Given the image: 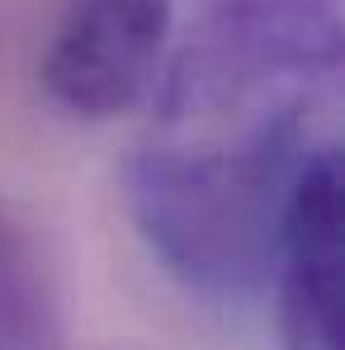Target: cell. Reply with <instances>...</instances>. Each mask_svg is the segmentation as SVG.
<instances>
[{
	"label": "cell",
	"instance_id": "cell-1",
	"mask_svg": "<svg viewBox=\"0 0 345 350\" xmlns=\"http://www.w3.org/2000/svg\"><path fill=\"white\" fill-rule=\"evenodd\" d=\"M341 76L331 0H218L175 53L123 166L128 213L184 289L246 298L275 265L312 114Z\"/></svg>",
	"mask_w": 345,
	"mask_h": 350
},
{
	"label": "cell",
	"instance_id": "cell-2",
	"mask_svg": "<svg viewBox=\"0 0 345 350\" xmlns=\"http://www.w3.org/2000/svg\"><path fill=\"white\" fill-rule=\"evenodd\" d=\"M166 33L171 0H71L43 57V85L81 118L123 114L147 95Z\"/></svg>",
	"mask_w": 345,
	"mask_h": 350
},
{
	"label": "cell",
	"instance_id": "cell-3",
	"mask_svg": "<svg viewBox=\"0 0 345 350\" xmlns=\"http://www.w3.org/2000/svg\"><path fill=\"white\" fill-rule=\"evenodd\" d=\"M284 350H345L341 157L322 142L293 175L275 237Z\"/></svg>",
	"mask_w": 345,
	"mask_h": 350
},
{
	"label": "cell",
	"instance_id": "cell-4",
	"mask_svg": "<svg viewBox=\"0 0 345 350\" xmlns=\"http://www.w3.org/2000/svg\"><path fill=\"white\" fill-rule=\"evenodd\" d=\"M0 336L57 346V293L33 232L0 204Z\"/></svg>",
	"mask_w": 345,
	"mask_h": 350
},
{
	"label": "cell",
	"instance_id": "cell-5",
	"mask_svg": "<svg viewBox=\"0 0 345 350\" xmlns=\"http://www.w3.org/2000/svg\"><path fill=\"white\" fill-rule=\"evenodd\" d=\"M0 350H57V346H33V341H19V336H0Z\"/></svg>",
	"mask_w": 345,
	"mask_h": 350
}]
</instances>
